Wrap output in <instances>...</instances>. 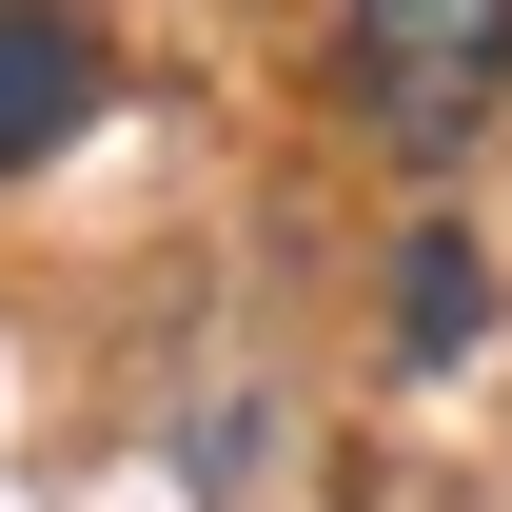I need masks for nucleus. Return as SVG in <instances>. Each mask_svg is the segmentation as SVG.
I'll use <instances>...</instances> for the list:
<instances>
[{"label": "nucleus", "mask_w": 512, "mask_h": 512, "mask_svg": "<svg viewBox=\"0 0 512 512\" xmlns=\"http://www.w3.org/2000/svg\"><path fill=\"white\" fill-rule=\"evenodd\" d=\"M335 60H355L394 158H453L512 99V0H335Z\"/></svg>", "instance_id": "1"}, {"label": "nucleus", "mask_w": 512, "mask_h": 512, "mask_svg": "<svg viewBox=\"0 0 512 512\" xmlns=\"http://www.w3.org/2000/svg\"><path fill=\"white\" fill-rule=\"evenodd\" d=\"M79 119H99V40H79V0H0V178H40Z\"/></svg>", "instance_id": "2"}, {"label": "nucleus", "mask_w": 512, "mask_h": 512, "mask_svg": "<svg viewBox=\"0 0 512 512\" xmlns=\"http://www.w3.org/2000/svg\"><path fill=\"white\" fill-rule=\"evenodd\" d=\"M473 316H493V276H473V237H414V276H394V355H473Z\"/></svg>", "instance_id": "3"}]
</instances>
